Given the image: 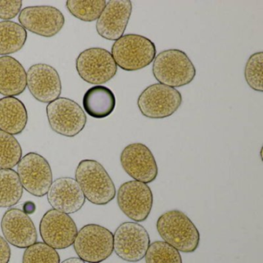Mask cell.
Listing matches in <instances>:
<instances>
[{"label": "cell", "instance_id": "ac0fdd59", "mask_svg": "<svg viewBox=\"0 0 263 263\" xmlns=\"http://www.w3.org/2000/svg\"><path fill=\"white\" fill-rule=\"evenodd\" d=\"M47 195L53 209L67 215L79 212L85 204V196L78 181L69 177L53 181Z\"/></svg>", "mask_w": 263, "mask_h": 263}, {"label": "cell", "instance_id": "5b68a950", "mask_svg": "<svg viewBox=\"0 0 263 263\" xmlns=\"http://www.w3.org/2000/svg\"><path fill=\"white\" fill-rule=\"evenodd\" d=\"M73 248L83 261L102 262L113 253L114 234L100 224H86L78 232Z\"/></svg>", "mask_w": 263, "mask_h": 263}, {"label": "cell", "instance_id": "484cf974", "mask_svg": "<svg viewBox=\"0 0 263 263\" xmlns=\"http://www.w3.org/2000/svg\"><path fill=\"white\" fill-rule=\"evenodd\" d=\"M146 263H182L179 251L164 241L150 244L145 255Z\"/></svg>", "mask_w": 263, "mask_h": 263}, {"label": "cell", "instance_id": "7402d4cb", "mask_svg": "<svg viewBox=\"0 0 263 263\" xmlns=\"http://www.w3.org/2000/svg\"><path fill=\"white\" fill-rule=\"evenodd\" d=\"M27 40V30L13 21L0 22V55L7 56L20 51Z\"/></svg>", "mask_w": 263, "mask_h": 263}, {"label": "cell", "instance_id": "8fae6325", "mask_svg": "<svg viewBox=\"0 0 263 263\" xmlns=\"http://www.w3.org/2000/svg\"><path fill=\"white\" fill-rule=\"evenodd\" d=\"M121 212L133 221L141 222L148 218L153 207V193L145 183L130 181L121 184L117 193Z\"/></svg>", "mask_w": 263, "mask_h": 263}, {"label": "cell", "instance_id": "52a82bcc", "mask_svg": "<svg viewBox=\"0 0 263 263\" xmlns=\"http://www.w3.org/2000/svg\"><path fill=\"white\" fill-rule=\"evenodd\" d=\"M49 124L55 133L67 138L79 135L87 124V116L73 100L59 98L47 107Z\"/></svg>", "mask_w": 263, "mask_h": 263}, {"label": "cell", "instance_id": "3957f363", "mask_svg": "<svg viewBox=\"0 0 263 263\" xmlns=\"http://www.w3.org/2000/svg\"><path fill=\"white\" fill-rule=\"evenodd\" d=\"M152 72L159 84L173 88L187 85L196 75V69L190 58L177 49L158 53L154 60Z\"/></svg>", "mask_w": 263, "mask_h": 263}, {"label": "cell", "instance_id": "f546056e", "mask_svg": "<svg viewBox=\"0 0 263 263\" xmlns=\"http://www.w3.org/2000/svg\"><path fill=\"white\" fill-rule=\"evenodd\" d=\"M11 258V249L4 237L0 235V263H9Z\"/></svg>", "mask_w": 263, "mask_h": 263}, {"label": "cell", "instance_id": "d4e9b609", "mask_svg": "<svg viewBox=\"0 0 263 263\" xmlns=\"http://www.w3.org/2000/svg\"><path fill=\"white\" fill-rule=\"evenodd\" d=\"M22 148L13 135L0 130V169H11L22 158Z\"/></svg>", "mask_w": 263, "mask_h": 263}, {"label": "cell", "instance_id": "4316f807", "mask_svg": "<svg viewBox=\"0 0 263 263\" xmlns=\"http://www.w3.org/2000/svg\"><path fill=\"white\" fill-rule=\"evenodd\" d=\"M23 263H61L56 249L44 242H36L26 249Z\"/></svg>", "mask_w": 263, "mask_h": 263}, {"label": "cell", "instance_id": "cb8c5ba5", "mask_svg": "<svg viewBox=\"0 0 263 263\" xmlns=\"http://www.w3.org/2000/svg\"><path fill=\"white\" fill-rule=\"evenodd\" d=\"M106 5L105 0H68L66 4L69 12L84 22L98 20Z\"/></svg>", "mask_w": 263, "mask_h": 263}, {"label": "cell", "instance_id": "83f0119b", "mask_svg": "<svg viewBox=\"0 0 263 263\" xmlns=\"http://www.w3.org/2000/svg\"><path fill=\"white\" fill-rule=\"evenodd\" d=\"M263 53L258 52L250 56L245 67V79L249 87L255 91H263Z\"/></svg>", "mask_w": 263, "mask_h": 263}, {"label": "cell", "instance_id": "7a4b0ae2", "mask_svg": "<svg viewBox=\"0 0 263 263\" xmlns=\"http://www.w3.org/2000/svg\"><path fill=\"white\" fill-rule=\"evenodd\" d=\"M75 178L85 198L96 205H106L115 199L116 187L104 166L95 160H83L75 171Z\"/></svg>", "mask_w": 263, "mask_h": 263}, {"label": "cell", "instance_id": "4dcf8cb0", "mask_svg": "<svg viewBox=\"0 0 263 263\" xmlns=\"http://www.w3.org/2000/svg\"><path fill=\"white\" fill-rule=\"evenodd\" d=\"M61 263H85V261H83L82 259H81L80 258H75V257H73V258H69L67 259L64 260Z\"/></svg>", "mask_w": 263, "mask_h": 263}, {"label": "cell", "instance_id": "6da1fadb", "mask_svg": "<svg viewBox=\"0 0 263 263\" xmlns=\"http://www.w3.org/2000/svg\"><path fill=\"white\" fill-rule=\"evenodd\" d=\"M157 230L164 241L184 253L199 246L200 233L192 220L179 210L167 211L158 218Z\"/></svg>", "mask_w": 263, "mask_h": 263}, {"label": "cell", "instance_id": "4fadbf2b", "mask_svg": "<svg viewBox=\"0 0 263 263\" xmlns=\"http://www.w3.org/2000/svg\"><path fill=\"white\" fill-rule=\"evenodd\" d=\"M124 172L135 181L149 184L158 175L156 160L152 151L141 143H134L124 147L120 157Z\"/></svg>", "mask_w": 263, "mask_h": 263}, {"label": "cell", "instance_id": "ffe728a7", "mask_svg": "<svg viewBox=\"0 0 263 263\" xmlns=\"http://www.w3.org/2000/svg\"><path fill=\"white\" fill-rule=\"evenodd\" d=\"M28 115L24 103L14 97L0 99V130L12 135L22 133L27 127Z\"/></svg>", "mask_w": 263, "mask_h": 263}, {"label": "cell", "instance_id": "5bb4252c", "mask_svg": "<svg viewBox=\"0 0 263 263\" xmlns=\"http://www.w3.org/2000/svg\"><path fill=\"white\" fill-rule=\"evenodd\" d=\"M18 19L26 30L44 37L56 36L65 24L64 14L50 6L26 7Z\"/></svg>", "mask_w": 263, "mask_h": 263}, {"label": "cell", "instance_id": "8992f818", "mask_svg": "<svg viewBox=\"0 0 263 263\" xmlns=\"http://www.w3.org/2000/svg\"><path fill=\"white\" fill-rule=\"evenodd\" d=\"M182 104L181 93L173 87L154 84L143 90L138 106L143 116L151 119H164L173 115Z\"/></svg>", "mask_w": 263, "mask_h": 263}, {"label": "cell", "instance_id": "44dd1931", "mask_svg": "<svg viewBox=\"0 0 263 263\" xmlns=\"http://www.w3.org/2000/svg\"><path fill=\"white\" fill-rule=\"evenodd\" d=\"M83 106L87 115L96 119H103L113 113L116 107V98L108 87L95 86L84 95Z\"/></svg>", "mask_w": 263, "mask_h": 263}, {"label": "cell", "instance_id": "9a60e30c", "mask_svg": "<svg viewBox=\"0 0 263 263\" xmlns=\"http://www.w3.org/2000/svg\"><path fill=\"white\" fill-rule=\"evenodd\" d=\"M1 229L7 242L19 249H27L37 242L36 226L28 215L19 209H10L1 220Z\"/></svg>", "mask_w": 263, "mask_h": 263}, {"label": "cell", "instance_id": "d6986e66", "mask_svg": "<svg viewBox=\"0 0 263 263\" xmlns=\"http://www.w3.org/2000/svg\"><path fill=\"white\" fill-rule=\"evenodd\" d=\"M27 87V72L22 64L10 56L0 58V95L15 97Z\"/></svg>", "mask_w": 263, "mask_h": 263}, {"label": "cell", "instance_id": "9c48e42d", "mask_svg": "<svg viewBox=\"0 0 263 263\" xmlns=\"http://www.w3.org/2000/svg\"><path fill=\"white\" fill-rule=\"evenodd\" d=\"M150 244L148 232L137 222L122 223L114 234V251L120 258L128 262L141 261Z\"/></svg>", "mask_w": 263, "mask_h": 263}, {"label": "cell", "instance_id": "ba28073f", "mask_svg": "<svg viewBox=\"0 0 263 263\" xmlns=\"http://www.w3.org/2000/svg\"><path fill=\"white\" fill-rule=\"evenodd\" d=\"M76 69L81 79L90 84H104L115 78L118 66L108 50L92 47L80 53Z\"/></svg>", "mask_w": 263, "mask_h": 263}, {"label": "cell", "instance_id": "30bf717a", "mask_svg": "<svg viewBox=\"0 0 263 263\" xmlns=\"http://www.w3.org/2000/svg\"><path fill=\"white\" fill-rule=\"evenodd\" d=\"M17 174L23 187L33 196H45L53 183L51 167L42 155L30 152L17 164Z\"/></svg>", "mask_w": 263, "mask_h": 263}, {"label": "cell", "instance_id": "7c38bea8", "mask_svg": "<svg viewBox=\"0 0 263 263\" xmlns=\"http://www.w3.org/2000/svg\"><path fill=\"white\" fill-rule=\"evenodd\" d=\"M78 227L73 218L55 209L47 211L40 223V233L45 244L54 249H64L74 243Z\"/></svg>", "mask_w": 263, "mask_h": 263}, {"label": "cell", "instance_id": "277c9868", "mask_svg": "<svg viewBox=\"0 0 263 263\" xmlns=\"http://www.w3.org/2000/svg\"><path fill=\"white\" fill-rule=\"evenodd\" d=\"M156 52L155 44L148 38L127 34L114 43L110 53L118 67L132 72L150 65L156 57Z\"/></svg>", "mask_w": 263, "mask_h": 263}, {"label": "cell", "instance_id": "e0dca14e", "mask_svg": "<svg viewBox=\"0 0 263 263\" xmlns=\"http://www.w3.org/2000/svg\"><path fill=\"white\" fill-rule=\"evenodd\" d=\"M132 13L130 0H110L97 21L98 34L107 41H118L125 32Z\"/></svg>", "mask_w": 263, "mask_h": 263}, {"label": "cell", "instance_id": "603a6c76", "mask_svg": "<svg viewBox=\"0 0 263 263\" xmlns=\"http://www.w3.org/2000/svg\"><path fill=\"white\" fill-rule=\"evenodd\" d=\"M24 187L17 172L13 169H0V208H11L21 199Z\"/></svg>", "mask_w": 263, "mask_h": 263}, {"label": "cell", "instance_id": "2e32d148", "mask_svg": "<svg viewBox=\"0 0 263 263\" xmlns=\"http://www.w3.org/2000/svg\"><path fill=\"white\" fill-rule=\"evenodd\" d=\"M27 86L33 98L41 103L53 102L62 91L59 73L52 66L44 64L30 67L27 73Z\"/></svg>", "mask_w": 263, "mask_h": 263}, {"label": "cell", "instance_id": "f1b7e54d", "mask_svg": "<svg viewBox=\"0 0 263 263\" xmlns=\"http://www.w3.org/2000/svg\"><path fill=\"white\" fill-rule=\"evenodd\" d=\"M22 4L21 0H0V19L8 21L16 17L21 11Z\"/></svg>", "mask_w": 263, "mask_h": 263}]
</instances>
